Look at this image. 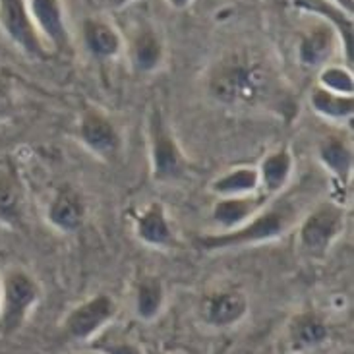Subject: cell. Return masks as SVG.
Segmentation results:
<instances>
[{"label":"cell","mask_w":354,"mask_h":354,"mask_svg":"<svg viewBox=\"0 0 354 354\" xmlns=\"http://www.w3.org/2000/svg\"><path fill=\"white\" fill-rule=\"evenodd\" d=\"M41 300V287L33 275L24 269H8L2 275L0 302V335L18 333Z\"/></svg>","instance_id":"277c9868"},{"label":"cell","mask_w":354,"mask_h":354,"mask_svg":"<svg viewBox=\"0 0 354 354\" xmlns=\"http://www.w3.org/2000/svg\"><path fill=\"white\" fill-rule=\"evenodd\" d=\"M165 308V287L161 279L145 275L134 290V312L142 322H153Z\"/></svg>","instance_id":"d6986e66"},{"label":"cell","mask_w":354,"mask_h":354,"mask_svg":"<svg viewBox=\"0 0 354 354\" xmlns=\"http://www.w3.org/2000/svg\"><path fill=\"white\" fill-rule=\"evenodd\" d=\"M333 2H335V4H337V8L343 10V12H346L348 16L353 14V6H354L353 0H333Z\"/></svg>","instance_id":"4316f807"},{"label":"cell","mask_w":354,"mask_h":354,"mask_svg":"<svg viewBox=\"0 0 354 354\" xmlns=\"http://www.w3.org/2000/svg\"><path fill=\"white\" fill-rule=\"evenodd\" d=\"M258 169L259 176V194H263L268 200L275 198L279 192L287 188V184L292 178L295 173V157L292 151L287 145L277 147L273 151H269L259 165Z\"/></svg>","instance_id":"5bb4252c"},{"label":"cell","mask_w":354,"mask_h":354,"mask_svg":"<svg viewBox=\"0 0 354 354\" xmlns=\"http://www.w3.org/2000/svg\"><path fill=\"white\" fill-rule=\"evenodd\" d=\"M93 348L101 354H144L140 346L124 339H111V341H91Z\"/></svg>","instance_id":"484cf974"},{"label":"cell","mask_w":354,"mask_h":354,"mask_svg":"<svg viewBox=\"0 0 354 354\" xmlns=\"http://www.w3.org/2000/svg\"><path fill=\"white\" fill-rule=\"evenodd\" d=\"M21 221V192L16 180L0 173V223L18 225Z\"/></svg>","instance_id":"603a6c76"},{"label":"cell","mask_w":354,"mask_h":354,"mask_svg":"<svg viewBox=\"0 0 354 354\" xmlns=\"http://www.w3.org/2000/svg\"><path fill=\"white\" fill-rule=\"evenodd\" d=\"M310 105L322 118L337 124L348 122L354 115V97L337 95L319 86L312 89Z\"/></svg>","instance_id":"ffe728a7"},{"label":"cell","mask_w":354,"mask_h":354,"mask_svg":"<svg viewBox=\"0 0 354 354\" xmlns=\"http://www.w3.org/2000/svg\"><path fill=\"white\" fill-rule=\"evenodd\" d=\"M0 24L8 33V37L26 55L33 58H45V47L41 43L26 0H0Z\"/></svg>","instance_id":"ba28073f"},{"label":"cell","mask_w":354,"mask_h":354,"mask_svg":"<svg viewBox=\"0 0 354 354\" xmlns=\"http://www.w3.org/2000/svg\"><path fill=\"white\" fill-rule=\"evenodd\" d=\"M84 43H86L87 50L101 60L116 57L122 48V41H120V35L116 33V29L101 19L93 18L84 21Z\"/></svg>","instance_id":"ac0fdd59"},{"label":"cell","mask_w":354,"mask_h":354,"mask_svg":"<svg viewBox=\"0 0 354 354\" xmlns=\"http://www.w3.org/2000/svg\"><path fill=\"white\" fill-rule=\"evenodd\" d=\"M269 200L263 194H248V196H232L219 198L211 209V221L221 229V232H230L248 223L259 209H263Z\"/></svg>","instance_id":"8fae6325"},{"label":"cell","mask_w":354,"mask_h":354,"mask_svg":"<svg viewBox=\"0 0 354 354\" xmlns=\"http://www.w3.org/2000/svg\"><path fill=\"white\" fill-rule=\"evenodd\" d=\"M273 74L258 60L232 57L223 60L213 70L209 89L213 97L225 105H261L273 95Z\"/></svg>","instance_id":"6da1fadb"},{"label":"cell","mask_w":354,"mask_h":354,"mask_svg":"<svg viewBox=\"0 0 354 354\" xmlns=\"http://www.w3.org/2000/svg\"><path fill=\"white\" fill-rule=\"evenodd\" d=\"M169 2H171V4H173L174 8H186V6H188V4H190L192 0H169Z\"/></svg>","instance_id":"83f0119b"},{"label":"cell","mask_w":354,"mask_h":354,"mask_svg":"<svg viewBox=\"0 0 354 354\" xmlns=\"http://www.w3.org/2000/svg\"><path fill=\"white\" fill-rule=\"evenodd\" d=\"M163 60V45L153 31H144L134 39L132 62L138 72H153Z\"/></svg>","instance_id":"7402d4cb"},{"label":"cell","mask_w":354,"mask_h":354,"mask_svg":"<svg viewBox=\"0 0 354 354\" xmlns=\"http://www.w3.org/2000/svg\"><path fill=\"white\" fill-rule=\"evenodd\" d=\"M329 339L326 319L314 310H304L290 317L287 326V345L290 353L304 354L322 346Z\"/></svg>","instance_id":"4fadbf2b"},{"label":"cell","mask_w":354,"mask_h":354,"mask_svg":"<svg viewBox=\"0 0 354 354\" xmlns=\"http://www.w3.org/2000/svg\"><path fill=\"white\" fill-rule=\"evenodd\" d=\"M147 142H149V165L157 182L180 180L188 171V159L176 142L171 126L159 113H153L147 122Z\"/></svg>","instance_id":"5b68a950"},{"label":"cell","mask_w":354,"mask_h":354,"mask_svg":"<svg viewBox=\"0 0 354 354\" xmlns=\"http://www.w3.org/2000/svg\"><path fill=\"white\" fill-rule=\"evenodd\" d=\"M317 157L319 163L326 167L329 173L341 178V180H348V176L353 173V149L351 145L346 144L345 140L341 138H327L324 144L319 145L317 149Z\"/></svg>","instance_id":"44dd1931"},{"label":"cell","mask_w":354,"mask_h":354,"mask_svg":"<svg viewBox=\"0 0 354 354\" xmlns=\"http://www.w3.org/2000/svg\"><path fill=\"white\" fill-rule=\"evenodd\" d=\"M77 138L89 153L103 161H115L122 151V136L116 124L97 109H86L77 124Z\"/></svg>","instance_id":"52a82bcc"},{"label":"cell","mask_w":354,"mask_h":354,"mask_svg":"<svg viewBox=\"0 0 354 354\" xmlns=\"http://www.w3.org/2000/svg\"><path fill=\"white\" fill-rule=\"evenodd\" d=\"M346 227V209L335 201H322L298 221V250L310 259L324 258Z\"/></svg>","instance_id":"3957f363"},{"label":"cell","mask_w":354,"mask_h":354,"mask_svg":"<svg viewBox=\"0 0 354 354\" xmlns=\"http://www.w3.org/2000/svg\"><path fill=\"white\" fill-rule=\"evenodd\" d=\"M335 48V33L331 26H317L310 29L300 41L298 57L304 66L316 68L326 64Z\"/></svg>","instance_id":"2e32d148"},{"label":"cell","mask_w":354,"mask_h":354,"mask_svg":"<svg viewBox=\"0 0 354 354\" xmlns=\"http://www.w3.org/2000/svg\"><path fill=\"white\" fill-rule=\"evenodd\" d=\"M0 105H2V89H0Z\"/></svg>","instance_id":"f546056e"},{"label":"cell","mask_w":354,"mask_h":354,"mask_svg":"<svg viewBox=\"0 0 354 354\" xmlns=\"http://www.w3.org/2000/svg\"><path fill=\"white\" fill-rule=\"evenodd\" d=\"M29 14L35 28L58 48L66 50L70 45L66 21L60 0H29Z\"/></svg>","instance_id":"9a60e30c"},{"label":"cell","mask_w":354,"mask_h":354,"mask_svg":"<svg viewBox=\"0 0 354 354\" xmlns=\"http://www.w3.org/2000/svg\"><path fill=\"white\" fill-rule=\"evenodd\" d=\"M0 302H2V275H0Z\"/></svg>","instance_id":"f1b7e54d"},{"label":"cell","mask_w":354,"mask_h":354,"mask_svg":"<svg viewBox=\"0 0 354 354\" xmlns=\"http://www.w3.org/2000/svg\"><path fill=\"white\" fill-rule=\"evenodd\" d=\"M86 217L87 205L82 192L70 184L60 186L48 203L47 221L50 223V227H55L64 234H72L84 227Z\"/></svg>","instance_id":"30bf717a"},{"label":"cell","mask_w":354,"mask_h":354,"mask_svg":"<svg viewBox=\"0 0 354 354\" xmlns=\"http://www.w3.org/2000/svg\"><path fill=\"white\" fill-rule=\"evenodd\" d=\"M209 190L219 198L256 194L259 192L258 169L256 167H234L211 182Z\"/></svg>","instance_id":"e0dca14e"},{"label":"cell","mask_w":354,"mask_h":354,"mask_svg":"<svg viewBox=\"0 0 354 354\" xmlns=\"http://www.w3.org/2000/svg\"><path fill=\"white\" fill-rule=\"evenodd\" d=\"M304 6L308 10H316L324 16H329V18L335 21V26L341 31V37H343V45H345V55L348 64L353 62V21H351V16H343V10L333 8L331 4H326V2H304Z\"/></svg>","instance_id":"cb8c5ba5"},{"label":"cell","mask_w":354,"mask_h":354,"mask_svg":"<svg viewBox=\"0 0 354 354\" xmlns=\"http://www.w3.org/2000/svg\"><path fill=\"white\" fill-rule=\"evenodd\" d=\"M116 314H118V306L111 295L101 292L95 297H89L66 314L62 322L64 335L76 343H91L105 331Z\"/></svg>","instance_id":"8992f818"},{"label":"cell","mask_w":354,"mask_h":354,"mask_svg":"<svg viewBox=\"0 0 354 354\" xmlns=\"http://www.w3.org/2000/svg\"><path fill=\"white\" fill-rule=\"evenodd\" d=\"M319 87H324L337 95H351L354 93V80L348 68L326 66L319 74Z\"/></svg>","instance_id":"d4e9b609"},{"label":"cell","mask_w":354,"mask_h":354,"mask_svg":"<svg viewBox=\"0 0 354 354\" xmlns=\"http://www.w3.org/2000/svg\"><path fill=\"white\" fill-rule=\"evenodd\" d=\"M298 221H300V213H298L297 201L285 198V200L268 203L263 209H259L248 223H244L239 229L200 236L198 246L207 252H217V250L273 242V240L285 236L292 227H297Z\"/></svg>","instance_id":"7a4b0ae2"},{"label":"cell","mask_w":354,"mask_h":354,"mask_svg":"<svg viewBox=\"0 0 354 354\" xmlns=\"http://www.w3.org/2000/svg\"><path fill=\"white\" fill-rule=\"evenodd\" d=\"M134 230L140 242H144L145 246H151V248L171 250L178 244L173 225H171L169 215H167V209H165L163 203H159V201L149 203L136 217Z\"/></svg>","instance_id":"7c38bea8"},{"label":"cell","mask_w":354,"mask_h":354,"mask_svg":"<svg viewBox=\"0 0 354 354\" xmlns=\"http://www.w3.org/2000/svg\"><path fill=\"white\" fill-rule=\"evenodd\" d=\"M248 297L240 288H223L205 297L201 306V316L207 326L215 329H229L239 326L248 316Z\"/></svg>","instance_id":"9c48e42d"}]
</instances>
